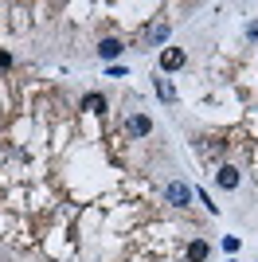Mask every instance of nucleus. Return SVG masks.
Returning a JSON list of instances; mask_svg holds the SVG:
<instances>
[{"label": "nucleus", "mask_w": 258, "mask_h": 262, "mask_svg": "<svg viewBox=\"0 0 258 262\" xmlns=\"http://www.w3.org/2000/svg\"><path fill=\"white\" fill-rule=\"evenodd\" d=\"M207 254H211V247H207L204 239H192V243H188V262H207Z\"/></svg>", "instance_id": "obj_7"}, {"label": "nucleus", "mask_w": 258, "mask_h": 262, "mask_svg": "<svg viewBox=\"0 0 258 262\" xmlns=\"http://www.w3.org/2000/svg\"><path fill=\"white\" fill-rule=\"evenodd\" d=\"M153 90H157V98H161L164 106H172V102H176V90H172L168 78H153Z\"/></svg>", "instance_id": "obj_6"}, {"label": "nucleus", "mask_w": 258, "mask_h": 262, "mask_svg": "<svg viewBox=\"0 0 258 262\" xmlns=\"http://www.w3.org/2000/svg\"><path fill=\"white\" fill-rule=\"evenodd\" d=\"M161 196H164V204H172V208H188L192 196H196V188L188 184V180H168V184L161 188Z\"/></svg>", "instance_id": "obj_1"}, {"label": "nucleus", "mask_w": 258, "mask_h": 262, "mask_svg": "<svg viewBox=\"0 0 258 262\" xmlns=\"http://www.w3.org/2000/svg\"><path fill=\"white\" fill-rule=\"evenodd\" d=\"M82 110H86V114H102V110H106V94H86Z\"/></svg>", "instance_id": "obj_9"}, {"label": "nucleus", "mask_w": 258, "mask_h": 262, "mask_svg": "<svg viewBox=\"0 0 258 262\" xmlns=\"http://www.w3.org/2000/svg\"><path fill=\"white\" fill-rule=\"evenodd\" d=\"M121 51H125V47H121L118 39H102V43H98V55H102V59H118Z\"/></svg>", "instance_id": "obj_8"}, {"label": "nucleus", "mask_w": 258, "mask_h": 262, "mask_svg": "<svg viewBox=\"0 0 258 262\" xmlns=\"http://www.w3.org/2000/svg\"><path fill=\"white\" fill-rule=\"evenodd\" d=\"M164 39H168V24H149L145 35H141V43H145V47H157V43H164Z\"/></svg>", "instance_id": "obj_5"}, {"label": "nucleus", "mask_w": 258, "mask_h": 262, "mask_svg": "<svg viewBox=\"0 0 258 262\" xmlns=\"http://www.w3.org/2000/svg\"><path fill=\"white\" fill-rule=\"evenodd\" d=\"M215 184L223 188V192H235L239 188V168L235 164H219V168H215Z\"/></svg>", "instance_id": "obj_2"}, {"label": "nucleus", "mask_w": 258, "mask_h": 262, "mask_svg": "<svg viewBox=\"0 0 258 262\" xmlns=\"http://www.w3.org/2000/svg\"><path fill=\"white\" fill-rule=\"evenodd\" d=\"M125 133H129V137H149L153 121L145 118V114H129V118H125Z\"/></svg>", "instance_id": "obj_3"}, {"label": "nucleus", "mask_w": 258, "mask_h": 262, "mask_svg": "<svg viewBox=\"0 0 258 262\" xmlns=\"http://www.w3.org/2000/svg\"><path fill=\"white\" fill-rule=\"evenodd\" d=\"M184 63H188V51H184V47H164L161 51V67L164 71H180Z\"/></svg>", "instance_id": "obj_4"}]
</instances>
